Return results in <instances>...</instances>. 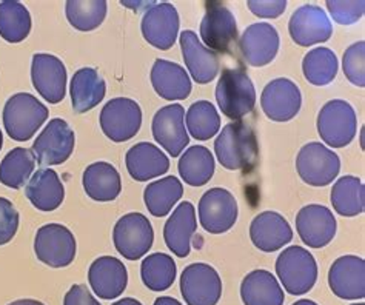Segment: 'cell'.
<instances>
[{"mask_svg": "<svg viewBox=\"0 0 365 305\" xmlns=\"http://www.w3.org/2000/svg\"><path fill=\"white\" fill-rule=\"evenodd\" d=\"M215 152L220 165L230 171L253 170L259 157L255 130L241 120L228 123L217 133Z\"/></svg>", "mask_w": 365, "mask_h": 305, "instance_id": "cell-1", "label": "cell"}, {"mask_svg": "<svg viewBox=\"0 0 365 305\" xmlns=\"http://www.w3.org/2000/svg\"><path fill=\"white\" fill-rule=\"evenodd\" d=\"M4 127L16 142L30 140L48 119V108L30 93H17L4 107Z\"/></svg>", "mask_w": 365, "mask_h": 305, "instance_id": "cell-2", "label": "cell"}, {"mask_svg": "<svg viewBox=\"0 0 365 305\" xmlns=\"http://www.w3.org/2000/svg\"><path fill=\"white\" fill-rule=\"evenodd\" d=\"M216 102L224 116L235 122L252 113L256 105V90L250 76L241 68L224 70L216 87Z\"/></svg>", "mask_w": 365, "mask_h": 305, "instance_id": "cell-3", "label": "cell"}, {"mask_svg": "<svg viewBox=\"0 0 365 305\" xmlns=\"http://www.w3.org/2000/svg\"><path fill=\"white\" fill-rule=\"evenodd\" d=\"M276 273L287 293L301 296L318 281V264L309 250L292 245L277 256Z\"/></svg>", "mask_w": 365, "mask_h": 305, "instance_id": "cell-4", "label": "cell"}, {"mask_svg": "<svg viewBox=\"0 0 365 305\" xmlns=\"http://www.w3.org/2000/svg\"><path fill=\"white\" fill-rule=\"evenodd\" d=\"M356 111L347 100L333 99L327 102L318 114V135L331 148L351 144L356 136Z\"/></svg>", "mask_w": 365, "mask_h": 305, "instance_id": "cell-5", "label": "cell"}, {"mask_svg": "<svg viewBox=\"0 0 365 305\" xmlns=\"http://www.w3.org/2000/svg\"><path fill=\"white\" fill-rule=\"evenodd\" d=\"M297 175L312 187H327L338 177L341 160L333 150L321 142H310L304 145L296 157Z\"/></svg>", "mask_w": 365, "mask_h": 305, "instance_id": "cell-6", "label": "cell"}, {"mask_svg": "<svg viewBox=\"0 0 365 305\" xmlns=\"http://www.w3.org/2000/svg\"><path fill=\"white\" fill-rule=\"evenodd\" d=\"M113 242L125 259L138 261L145 256L155 242L153 225L142 213H128L114 225Z\"/></svg>", "mask_w": 365, "mask_h": 305, "instance_id": "cell-7", "label": "cell"}, {"mask_svg": "<svg viewBox=\"0 0 365 305\" xmlns=\"http://www.w3.org/2000/svg\"><path fill=\"white\" fill-rule=\"evenodd\" d=\"M101 128L113 142H127L138 135L142 127L139 103L128 98H114L101 111Z\"/></svg>", "mask_w": 365, "mask_h": 305, "instance_id": "cell-8", "label": "cell"}, {"mask_svg": "<svg viewBox=\"0 0 365 305\" xmlns=\"http://www.w3.org/2000/svg\"><path fill=\"white\" fill-rule=\"evenodd\" d=\"M34 253L51 269H65L76 257V237L61 224H46L36 233Z\"/></svg>", "mask_w": 365, "mask_h": 305, "instance_id": "cell-9", "label": "cell"}, {"mask_svg": "<svg viewBox=\"0 0 365 305\" xmlns=\"http://www.w3.org/2000/svg\"><path fill=\"white\" fill-rule=\"evenodd\" d=\"M76 136L71 127L63 119L56 118L48 122L37 139L31 151L39 165H61L68 160L74 151Z\"/></svg>", "mask_w": 365, "mask_h": 305, "instance_id": "cell-10", "label": "cell"}, {"mask_svg": "<svg viewBox=\"0 0 365 305\" xmlns=\"http://www.w3.org/2000/svg\"><path fill=\"white\" fill-rule=\"evenodd\" d=\"M180 293L187 305H217L222 296V281L211 265L190 264L180 276Z\"/></svg>", "mask_w": 365, "mask_h": 305, "instance_id": "cell-11", "label": "cell"}, {"mask_svg": "<svg viewBox=\"0 0 365 305\" xmlns=\"http://www.w3.org/2000/svg\"><path fill=\"white\" fill-rule=\"evenodd\" d=\"M236 197L225 188H210L199 201V221L205 232L222 234L237 221Z\"/></svg>", "mask_w": 365, "mask_h": 305, "instance_id": "cell-12", "label": "cell"}, {"mask_svg": "<svg viewBox=\"0 0 365 305\" xmlns=\"http://www.w3.org/2000/svg\"><path fill=\"white\" fill-rule=\"evenodd\" d=\"M151 131L155 140L168 151L171 157H179L190 144V136L185 130L184 107L173 103L160 108L153 118Z\"/></svg>", "mask_w": 365, "mask_h": 305, "instance_id": "cell-13", "label": "cell"}, {"mask_svg": "<svg viewBox=\"0 0 365 305\" xmlns=\"http://www.w3.org/2000/svg\"><path fill=\"white\" fill-rule=\"evenodd\" d=\"M235 14L220 4H210L200 22V39L211 51L230 53L237 41Z\"/></svg>", "mask_w": 365, "mask_h": 305, "instance_id": "cell-14", "label": "cell"}, {"mask_svg": "<svg viewBox=\"0 0 365 305\" xmlns=\"http://www.w3.org/2000/svg\"><path fill=\"white\" fill-rule=\"evenodd\" d=\"M178 9L168 2H162L148 8L142 17V36L151 46L167 51L176 43L179 34Z\"/></svg>", "mask_w": 365, "mask_h": 305, "instance_id": "cell-15", "label": "cell"}, {"mask_svg": "<svg viewBox=\"0 0 365 305\" xmlns=\"http://www.w3.org/2000/svg\"><path fill=\"white\" fill-rule=\"evenodd\" d=\"M66 68L63 62L53 54L37 53L31 61L33 87L53 105L63 100L66 94Z\"/></svg>", "mask_w": 365, "mask_h": 305, "instance_id": "cell-16", "label": "cell"}, {"mask_svg": "<svg viewBox=\"0 0 365 305\" xmlns=\"http://www.w3.org/2000/svg\"><path fill=\"white\" fill-rule=\"evenodd\" d=\"M292 39L299 46H313L330 41L333 25L322 8L304 5L297 8L288 22Z\"/></svg>", "mask_w": 365, "mask_h": 305, "instance_id": "cell-17", "label": "cell"}, {"mask_svg": "<svg viewBox=\"0 0 365 305\" xmlns=\"http://www.w3.org/2000/svg\"><path fill=\"white\" fill-rule=\"evenodd\" d=\"M301 105L302 94L293 81L279 78L265 85L261 96V107L270 120H292L299 113Z\"/></svg>", "mask_w": 365, "mask_h": 305, "instance_id": "cell-18", "label": "cell"}, {"mask_svg": "<svg viewBox=\"0 0 365 305\" xmlns=\"http://www.w3.org/2000/svg\"><path fill=\"white\" fill-rule=\"evenodd\" d=\"M336 219L329 208L318 204L302 207L296 216V232L310 249H322L336 236Z\"/></svg>", "mask_w": 365, "mask_h": 305, "instance_id": "cell-19", "label": "cell"}, {"mask_svg": "<svg viewBox=\"0 0 365 305\" xmlns=\"http://www.w3.org/2000/svg\"><path fill=\"white\" fill-rule=\"evenodd\" d=\"M329 285L341 299L356 301L365 298V261L361 256H341L329 272Z\"/></svg>", "mask_w": 365, "mask_h": 305, "instance_id": "cell-20", "label": "cell"}, {"mask_svg": "<svg viewBox=\"0 0 365 305\" xmlns=\"http://www.w3.org/2000/svg\"><path fill=\"white\" fill-rule=\"evenodd\" d=\"M279 33L272 24L259 22L250 25L241 36V48L245 62L252 66H265L274 61L279 51Z\"/></svg>", "mask_w": 365, "mask_h": 305, "instance_id": "cell-21", "label": "cell"}, {"mask_svg": "<svg viewBox=\"0 0 365 305\" xmlns=\"http://www.w3.org/2000/svg\"><path fill=\"white\" fill-rule=\"evenodd\" d=\"M88 282L101 299H116L128 285L127 267L118 257L101 256L90 265Z\"/></svg>", "mask_w": 365, "mask_h": 305, "instance_id": "cell-22", "label": "cell"}, {"mask_svg": "<svg viewBox=\"0 0 365 305\" xmlns=\"http://www.w3.org/2000/svg\"><path fill=\"white\" fill-rule=\"evenodd\" d=\"M179 43L187 70L190 71L195 82L205 85L211 81H215L220 66L217 54L208 50L207 46L199 41L197 34L191 30H185L180 33Z\"/></svg>", "mask_w": 365, "mask_h": 305, "instance_id": "cell-23", "label": "cell"}, {"mask_svg": "<svg viewBox=\"0 0 365 305\" xmlns=\"http://www.w3.org/2000/svg\"><path fill=\"white\" fill-rule=\"evenodd\" d=\"M250 237L256 249L265 253H273L292 242L293 230L282 214L264 212L259 213L252 221Z\"/></svg>", "mask_w": 365, "mask_h": 305, "instance_id": "cell-24", "label": "cell"}, {"mask_svg": "<svg viewBox=\"0 0 365 305\" xmlns=\"http://www.w3.org/2000/svg\"><path fill=\"white\" fill-rule=\"evenodd\" d=\"M196 210L185 201L179 204L163 227V239L168 250L178 257H187L191 252V239L196 233Z\"/></svg>", "mask_w": 365, "mask_h": 305, "instance_id": "cell-25", "label": "cell"}, {"mask_svg": "<svg viewBox=\"0 0 365 305\" xmlns=\"http://www.w3.org/2000/svg\"><path fill=\"white\" fill-rule=\"evenodd\" d=\"M128 175L138 182H147L165 175L170 170V159L159 147L150 142H139L125 156Z\"/></svg>", "mask_w": 365, "mask_h": 305, "instance_id": "cell-26", "label": "cell"}, {"mask_svg": "<svg viewBox=\"0 0 365 305\" xmlns=\"http://www.w3.org/2000/svg\"><path fill=\"white\" fill-rule=\"evenodd\" d=\"M151 85L162 99L184 100L191 94V79L184 66L158 59L151 68Z\"/></svg>", "mask_w": 365, "mask_h": 305, "instance_id": "cell-27", "label": "cell"}, {"mask_svg": "<svg viewBox=\"0 0 365 305\" xmlns=\"http://www.w3.org/2000/svg\"><path fill=\"white\" fill-rule=\"evenodd\" d=\"M25 196L41 212H54L65 199V187L54 170H37L28 180Z\"/></svg>", "mask_w": 365, "mask_h": 305, "instance_id": "cell-28", "label": "cell"}, {"mask_svg": "<svg viewBox=\"0 0 365 305\" xmlns=\"http://www.w3.org/2000/svg\"><path fill=\"white\" fill-rule=\"evenodd\" d=\"M85 193L98 202H111L122 192V180L116 167L108 162H94L82 176Z\"/></svg>", "mask_w": 365, "mask_h": 305, "instance_id": "cell-29", "label": "cell"}, {"mask_svg": "<svg viewBox=\"0 0 365 305\" xmlns=\"http://www.w3.org/2000/svg\"><path fill=\"white\" fill-rule=\"evenodd\" d=\"M107 93V83L103 78L94 68H81L74 73L70 83V96L73 110L83 114L103 100Z\"/></svg>", "mask_w": 365, "mask_h": 305, "instance_id": "cell-30", "label": "cell"}, {"mask_svg": "<svg viewBox=\"0 0 365 305\" xmlns=\"http://www.w3.org/2000/svg\"><path fill=\"white\" fill-rule=\"evenodd\" d=\"M241 298L244 305H284L285 294L270 272L255 270L241 284Z\"/></svg>", "mask_w": 365, "mask_h": 305, "instance_id": "cell-31", "label": "cell"}, {"mask_svg": "<svg viewBox=\"0 0 365 305\" xmlns=\"http://www.w3.org/2000/svg\"><path fill=\"white\" fill-rule=\"evenodd\" d=\"M179 175L191 187H202L215 175V157L202 145L190 147L179 159Z\"/></svg>", "mask_w": 365, "mask_h": 305, "instance_id": "cell-32", "label": "cell"}, {"mask_svg": "<svg viewBox=\"0 0 365 305\" xmlns=\"http://www.w3.org/2000/svg\"><path fill=\"white\" fill-rule=\"evenodd\" d=\"M330 201L334 212L341 216L354 217L364 213L365 187L362 180L356 176H342L331 188Z\"/></svg>", "mask_w": 365, "mask_h": 305, "instance_id": "cell-33", "label": "cell"}, {"mask_svg": "<svg viewBox=\"0 0 365 305\" xmlns=\"http://www.w3.org/2000/svg\"><path fill=\"white\" fill-rule=\"evenodd\" d=\"M184 195V187L176 176H167L147 185L143 202L155 217H165Z\"/></svg>", "mask_w": 365, "mask_h": 305, "instance_id": "cell-34", "label": "cell"}, {"mask_svg": "<svg viewBox=\"0 0 365 305\" xmlns=\"http://www.w3.org/2000/svg\"><path fill=\"white\" fill-rule=\"evenodd\" d=\"M34 170V152L22 147L13 148L0 162V182L8 188L21 190L31 179Z\"/></svg>", "mask_w": 365, "mask_h": 305, "instance_id": "cell-35", "label": "cell"}, {"mask_svg": "<svg viewBox=\"0 0 365 305\" xmlns=\"http://www.w3.org/2000/svg\"><path fill=\"white\" fill-rule=\"evenodd\" d=\"M31 31V14L17 0L0 2V37L9 43L24 42Z\"/></svg>", "mask_w": 365, "mask_h": 305, "instance_id": "cell-36", "label": "cell"}, {"mask_svg": "<svg viewBox=\"0 0 365 305\" xmlns=\"http://www.w3.org/2000/svg\"><path fill=\"white\" fill-rule=\"evenodd\" d=\"M176 262L165 253H153L142 261L140 278L151 291H165L176 281Z\"/></svg>", "mask_w": 365, "mask_h": 305, "instance_id": "cell-37", "label": "cell"}, {"mask_svg": "<svg viewBox=\"0 0 365 305\" xmlns=\"http://www.w3.org/2000/svg\"><path fill=\"white\" fill-rule=\"evenodd\" d=\"M338 57L325 46H318L305 54L302 61L304 78L316 87H324L334 81L338 74Z\"/></svg>", "mask_w": 365, "mask_h": 305, "instance_id": "cell-38", "label": "cell"}, {"mask_svg": "<svg viewBox=\"0 0 365 305\" xmlns=\"http://www.w3.org/2000/svg\"><path fill=\"white\" fill-rule=\"evenodd\" d=\"M108 4L105 0H68L65 14L71 26L79 31H93L107 17Z\"/></svg>", "mask_w": 365, "mask_h": 305, "instance_id": "cell-39", "label": "cell"}, {"mask_svg": "<svg viewBox=\"0 0 365 305\" xmlns=\"http://www.w3.org/2000/svg\"><path fill=\"white\" fill-rule=\"evenodd\" d=\"M187 128L196 140H208L220 130V118L215 105L208 100L195 102L187 111Z\"/></svg>", "mask_w": 365, "mask_h": 305, "instance_id": "cell-40", "label": "cell"}, {"mask_svg": "<svg viewBox=\"0 0 365 305\" xmlns=\"http://www.w3.org/2000/svg\"><path fill=\"white\" fill-rule=\"evenodd\" d=\"M344 74L354 87H365V42L350 45L342 57Z\"/></svg>", "mask_w": 365, "mask_h": 305, "instance_id": "cell-41", "label": "cell"}, {"mask_svg": "<svg viewBox=\"0 0 365 305\" xmlns=\"http://www.w3.org/2000/svg\"><path fill=\"white\" fill-rule=\"evenodd\" d=\"M327 8L334 22L339 25H353L364 16L365 2L364 0H353V2H339V0H329Z\"/></svg>", "mask_w": 365, "mask_h": 305, "instance_id": "cell-42", "label": "cell"}, {"mask_svg": "<svg viewBox=\"0 0 365 305\" xmlns=\"http://www.w3.org/2000/svg\"><path fill=\"white\" fill-rule=\"evenodd\" d=\"M19 212L14 204L6 197H0V245H5L17 233Z\"/></svg>", "mask_w": 365, "mask_h": 305, "instance_id": "cell-43", "label": "cell"}, {"mask_svg": "<svg viewBox=\"0 0 365 305\" xmlns=\"http://www.w3.org/2000/svg\"><path fill=\"white\" fill-rule=\"evenodd\" d=\"M248 8L255 16L262 19H276L285 13V0H250Z\"/></svg>", "mask_w": 365, "mask_h": 305, "instance_id": "cell-44", "label": "cell"}, {"mask_svg": "<svg viewBox=\"0 0 365 305\" xmlns=\"http://www.w3.org/2000/svg\"><path fill=\"white\" fill-rule=\"evenodd\" d=\"M63 305H101L83 284H76L63 298Z\"/></svg>", "mask_w": 365, "mask_h": 305, "instance_id": "cell-45", "label": "cell"}, {"mask_svg": "<svg viewBox=\"0 0 365 305\" xmlns=\"http://www.w3.org/2000/svg\"><path fill=\"white\" fill-rule=\"evenodd\" d=\"M155 305H182L178 299L170 296H160L155 301Z\"/></svg>", "mask_w": 365, "mask_h": 305, "instance_id": "cell-46", "label": "cell"}, {"mask_svg": "<svg viewBox=\"0 0 365 305\" xmlns=\"http://www.w3.org/2000/svg\"><path fill=\"white\" fill-rule=\"evenodd\" d=\"M8 305H45V304H42L41 301H36V299H19V301H14Z\"/></svg>", "mask_w": 365, "mask_h": 305, "instance_id": "cell-47", "label": "cell"}, {"mask_svg": "<svg viewBox=\"0 0 365 305\" xmlns=\"http://www.w3.org/2000/svg\"><path fill=\"white\" fill-rule=\"evenodd\" d=\"M113 305H142V304L138 299H134V298H123V299H120L118 302H114Z\"/></svg>", "mask_w": 365, "mask_h": 305, "instance_id": "cell-48", "label": "cell"}, {"mask_svg": "<svg viewBox=\"0 0 365 305\" xmlns=\"http://www.w3.org/2000/svg\"><path fill=\"white\" fill-rule=\"evenodd\" d=\"M293 305H318V304H316L314 301H310V299H301V301L294 302Z\"/></svg>", "mask_w": 365, "mask_h": 305, "instance_id": "cell-49", "label": "cell"}, {"mask_svg": "<svg viewBox=\"0 0 365 305\" xmlns=\"http://www.w3.org/2000/svg\"><path fill=\"white\" fill-rule=\"evenodd\" d=\"M2 147H4V135L2 131H0V150H2Z\"/></svg>", "mask_w": 365, "mask_h": 305, "instance_id": "cell-50", "label": "cell"}, {"mask_svg": "<svg viewBox=\"0 0 365 305\" xmlns=\"http://www.w3.org/2000/svg\"><path fill=\"white\" fill-rule=\"evenodd\" d=\"M351 305H365L364 302H361V304H351Z\"/></svg>", "mask_w": 365, "mask_h": 305, "instance_id": "cell-51", "label": "cell"}]
</instances>
